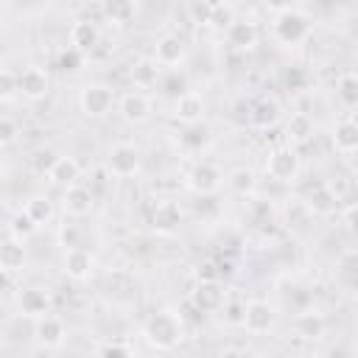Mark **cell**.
I'll use <instances>...</instances> for the list:
<instances>
[{"mask_svg": "<svg viewBox=\"0 0 358 358\" xmlns=\"http://www.w3.org/2000/svg\"><path fill=\"white\" fill-rule=\"evenodd\" d=\"M143 336L145 341L154 347V350H176L182 336H185V324H182V316L173 313V310H154L145 324H143Z\"/></svg>", "mask_w": 358, "mask_h": 358, "instance_id": "obj_1", "label": "cell"}, {"mask_svg": "<svg viewBox=\"0 0 358 358\" xmlns=\"http://www.w3.org/2000/svg\"><path fill=\"white\" fill-rule=\"evenodd\" d=\"M280 17L274 20V36L282 42V45H296V42H302L305 36H308V20L302 17V14H296L291 6H280V8H274Z\"/></svg>", "mask_w": 358, "mask_h": 358, "instance_id": "obj_2", "label": "cell"}, {"mask_svg": "<svg viewBox=\"0 0 358 358\" xmlns=\"http://www.w3.org/2000/svg\"><path fill=\"white\" fill-rule=\"evenodd\" d=\"M106 168L117 179H129L140 171V148L131 143H117L106 154Z\"/></svg>", "mask_w": 358, "mask_h": 358, "instance_id": "obj_3", "label": "cell"}, {"mask_svg": "<svg viewBox=\"0 0 358 358\" xmlns=\"http://www.w3.org/2000/svg\"><path fill=\"white\" fill-rule=\"evenodd\" d=\"M266 173L274 179V182H294L296 173H299V157L291 145H280L268 154L266 159Z\"/></svg>", "mask_w": 358, "mask_h": 358, "instance_id": "obj_4", "label": "cell"}, {"mask_svg": "<svg viewBox=\"0 0 358 358\" xmlns=\"http://www.w3.org/2000/svg\"><path fill=\"white\" fill-rule=\"evenodd\" d=\"M221 182H224V173H221L213 162H196V165L187 171V187H190L199 199L215 196L218 187H221Z\"/></svg>", "mask_w": 358, "mask_h": 358, "instance_id": "obj_5", "label": "cell"}, {"mask_svg": "<svg viewBox=\"0 0 358 358\" xmlns=\"http://www.w3.org/2000/svg\"><path fill=\"white\" fill-rule=\"evenodd\" d=\"M78 103H81V112L90 115V117H103L112 103H115V92L106 87V84H87L78 95Z\"/></svg>", "mask_w": 358, "mask_h": 358, "instance_id": "obj_6", "label": "cell"}, {"mask_svg": "<svg viewBox=\"0 0 358 358\" xmlns=\"http://www.w3.org/2000/svg\"><path fill=\"white\" fill-rule=\"evenodd\" d=\"M271 324H274V308L268 302H263V299L246 302V308H243V324L241 327H246L252 336H263V333L271 330Z\"/></svg>", "mask_w": 358, "mask_h": 358, "instance_id": "obj_7", "label": "cell"}, {"mask_svg": "<svg viewBox=\"0 0 358 358\" xmlns=\"http://www.w3.org/2000/svg\"><path fill=\"white\" fill-rule=\"evenodd\" d=\"M34 336H36V341H39L42 347L53 350V347H62V344H64V338H67V327H64V322H62L59 316L45 313V316L36 319V324H34Z\"/></svg>", "mask_w": 358, "mask_h": 358, "instance_id": "obj_8", "label": "cell"}, {"mask_svg": "<svg viewBox=\"0 0 358 358\" xmlns=\"http://www.w3.org/2000/svg\"><path fill=\"white\" fill-rule=\"evenodd\" d=\"M48 87H50V81H48V73L42 70V67H25L20 76H17V92H22L28 101H39V98H45L48 95Z\"/></svg>", "mask_w": 358, "mask_h": 358, "instance_id": "obj_9", "label": "cell"}, {"mask_svg": "<svg viewBox=\"0 0 358 358\" xmlns=\"http://www.w3.org/2000/svg\"><path fill=\"white\" fill-rule=\"evenodd\" d=\"M182 59H185V42L176 34H165V36L157 39L154 62L159 67H176V64H182Z\"/></svg>", "mask_w": 358, "mask_h": 358, "instance_id": "obj_10", "label": "cell"}, {"mask_svg": "<svg viewBox=\"0 0 358 358\" xmlns=\"http://www.w3.org/2000/svg\"><path fill=\"white\" fill-rule=\"evenodd\" d=\"M67 39H70V50L84 56V53H90L98 45V28L90 20H76L70 25V31H67Z\"/></svg>", "mask_w": 358, "mask_h": 358, "instance_id": "obj_11", "label": "cell"}, {"mask_svg": "<svg viewBox=\"0 0 358 358\" xmlns=\"http://www.w3.org/2000/svg\"><path fill=\"white\" fill-rule=\"evenodd\" d=\"M92 266H95V257L90 249L84 246H73V249H64V274L73 277V280H87L92 274Z\"/></svg>", "mask_w": 358, "mask_h": 358, "instance_id": "obj_12", "label": "cell"}, {"mask_svg": "<svg viewBox=\"0 0 358 358\" xmlns=\"http://www.w3.org/2000/svg\"><path fill=\"white\" fill-rule=\"evenodd\" d=\"M204 115V98L201 92H182L173 103V117L187 123V126H196Z\"/></svg>", "mask_w": 358, "mask_h": 358, "instance_id": "obj_13", "label": "cell"}, {"mask_svg": "<svg viewBox=\"0 0 358 358\" xmlns=\"http://www.w3.org/2000/svg\"><path fill=\"white\" fill-rule=\"evenodd\" d=\"M92 204H95V199H92V190L90 187H84L78 182L70 185V187H64V213L81 218V215H90Z\"/></svg>", "mask_w": 358, "mask_h": 358, "instance_id": "obj_14", "label": "cell"}, {"mask_svg": "<svg viewBox=\"0 0 358 358\" xmlns=\"http://www.w3.org/2000/svg\"><path fill=\"white\" fill-rule=\"evenodd\" d=\"M227 42L238 50H249L257 45V25L252 20H232L227 25Z\"/></svg>", "mask_w": 358, "mask_h": 358, "instance_id": "obj_15", "label": "cell"}, {"mask_svg": "<svg viewBox=\"0 0 358 358\" xmlns=\"http://www.w3.org/2000/svg\"><path fill=\"white\" fill-rule=\"evenodd\" d=\"M20 313L28 319H39L45 313H50V296L45 288H25L20 294Z\"/></svg>", "mask_w": 358, "mask_h": 358, "instance_id": "obj_16", "label": "cell"}, {"mask_svg": "<svg viewBox=\"0 0 358 358\" xmlns=\"http://www.w3.org/2000/svg\"><path fill=\"white\" fill-rule=\"evenodd\" d=\"M120 115L129 123H143L151 117V101L143 92H126L120 98Z\"/></svg>", "mask_w": 358, "mask_h": 358, "instance_id": "obj_17", "label": "cell"}, {"mask_svg": "<svg viewBox=\"0 0 358 358\" xmlns=\"http://www.w3.org/2000/svg\"><path fill=\"white\" fill-rule=\"evenodd\" d=\"M333 145L344 157H352L355 154V148H358V126H355L352 117H344V120L336 123V129H333Z\"/></svg>", "mask_w": 358, "mask_h": 358, "instance_id": "obj_18", "label": "cell"}, {"mask_svg": "<svg viewBox=\"0 0 358 358\" xmlns=\"http://www.w3.org/2000/svg\"><path fill=\"white\" fill-rule=\"evenodd\" d=\"M302 204L308 207V213H316V215H330V213H336V207H338V201H336V196L330 193L327 182L313 185V190L308 193V199H302Z\"/></svg>", "mask_w": 358, "mask_h": 358, "instance_id": "obj_19", "label": "cell"}, {"mask_svg": "<svg viewBox=\"0 0 358 358\" xmlns=\"http://www.w3.org/2000/svg\"><path fill=\"white\" fill-rule=\"evenodd\" d=\"M151 224H154V229L162 232V235L179 229V224H182V210H179V204H176V201H159V204L154 207Z\"/></svg>", "mask_w": 358, "mask_h": 358, "instance_id": "obj_20", "label": "cell"}, {"mask_svg": "<svg viewBox=\"0 0 358 358\" xmlns=\"http://www.w3.org/2000/svg\"><path fill=\"white\" fill-rule=\"evenodd\" d=\"M294 333L302 336V338H319L324 333V316L316 310V308H308V310H299L291 322Z\"/></svg>", "mask_w": 358, "mask_h": 358, "instance_id": "obj_21", "label": "cell"}, {"mask_svg": "<svg viewBox=\"0 0 358 358\" xmlns=\"http://www.w3.org/2000/svg\"><path fill=\"white\" fill-rule=\"evenodd\" d=\"M190 302H193L199 310H221V305H224L227 299H224V291H221L218 282H201V285L193 291Z\"/></svg>", "mask_w": 358, "mask_h": 358, "instance_id": "obj_22", "label": "cell"}, {"mask_svg": "<svg viewBox=\"0 0 358 358\" xmlns=\"http://www.w3.org/2000/svg\"><path fill=\"white\" fill-rule=\"evenodd\" d=\"M22 263H25V246H22V241H17V238L3 241L0 243V271L14 274V271L22 268Z\"/></svg>", "mask_w": 358, "mask_h": 358, "instance_id": "obj_23", "label": "cell"}, {"mask_svg": "<svg viewBox=\"0 0 358 358\" xmlns=\"http://www.w3.org/2000/svg\"><path fill=\"white\" fill-rule=\"evenodd\" d=\"M78 162L73 159V157H56V162H53V168L48 171V179L53 182V185H59V187H70V185H76V179H78Z\"/></svg>", "mask_w": 358, "mask_h": 358, "instance_id": "obj_24", "label": "cell"}, {"mask_svg": "<svg viewBox=\"0 0 358 358\" xmlns=\"http://www.w3.org/2000/svg\"><path fill=\"white\" fill-rule=\"evenodd\" d=\"M131 81L137 90H148L159 81V64L154 59H137L131 64Z\"/></svg>", "mask_w": 358, "mask_h": 358, "instance_id": "obj_25", "label": "cell"}, {"mask_svg": "<svg viewBox=\"0 0 358 358\" xmlns=\"http://www.w3.org/2000/svg\"><path fill=\"white\" fill-rule=\"evenodd\" d=\"M285 134H288L291 143H308L313 137V120H310V115L294 112L291 120H288V126H285Z\"/></svg>", "mask_w": 358, "mask_h": 358, "instance_id": "obj_26", "label": "cell"}, {"mask_svg": "<svg viewBox=\"0 0 358 358\" xmlns=\"http://www.w3.org/2000/svg\"><path fill=\"white\" fill-rule=\"evenodd\" d=\"M22 213L39 227V224H45V221L53 218V204H50L45 196H31V199L25 201V210H22Z\"/></svg>", "mask_w": 358, "mask_h": 358, "instance_id": "obj_27", "label": "cell"}, {"mask_svg": "<svg viewBox=\"0 0 358 358\" xmlns=\"http://www.w3.org/2000/svg\"><path fill=\"white\" fill-rule=\"evenodd\" d=\"M227 182H229L232 193H238V196H249V193H255V187H257V179H255V173H252L249 168H238V171H232Z\"/></svg>", "mask_w": 358, "mask_h": 358, "instance_id": "obj_28", "label": "cell"}, {"mask_svg": "<svg viewBox=\"0 0 358 358\" xmlns=\"http://www.w3.org/2000/svg\"><path fill=\"white\" fill-rule=\"evenodd\" d=\"M249 117H252L257 126H271V123L280 117V109H277L274 101H260V103H255V109H252Z\"/></svg>", "mask_w": 358, "mask_h": 358, "instance_id": "obj_29", "label": "cell"}, {"mask_svg": "<svg viewBox=\"0 0 358 358\" xmlns=\"http://www.w3.org/2000/svg\"><path fill=\"white\" fill-rule=\"evenodd\" d=\"M338 98L347 103V106H355L358 103V78L352 73H344L338 78Z\"/></svg>", "mask_w": 358, "mask_h": 358, "instance_id": "obj_30", "label": "cell"}, {"mask_svg": "<svg viewBox=\"0 0 358 358\" xmlns=\"http://www.w3.org/2000/svg\"><path fill=\"white\" fill-rule=\"evenodd\" d=\"M34 232H36V224H34L25 213H17V215L11 218V238H17V241H28Z\"/></svg>", "mask_w": 358, "mask_h": 358, "instance_id": "obj_31", "label": "cell"}, {"mask_svg": "<svg viewBox=\"0 0 358 358\" xmlns=\"http://www.w3.org/2000/svg\"><path fill=\"white\" fill-rule=\"evenodd\" d=\"M243 308H246V302H238V299L224 302V305H221V316H224V322L241 327V324H243Z\"/></svg>", "mask_w": 358, "mask_h": 358, "instance_id": "obj_32", "label": "cell"}, {"mask_svg": "<svg viewBox=\"0 0 358 358\" xmlns=\"http://www.w3.org/2000/svg\"><path fill=\"white\" fill-rule=\"evenodd\" d=\"M103 14L112 22H129V17L134 14V6L131 3H109V6H103Z\"/></svg>", "mask_w": 358, "mask_h": 358, "instance_id": "obj_33", "label": "cell"}, {"mask_svg": "<svg viewBox=\"0 0 358 358\" xmlns=\"http://www.w3.org/2000/svg\"><path fill=\"white\" fill-rule=\"evenodd\" d=\"M53 162H56V154L50 151V148H45V151H36L34 157H31V168H34V173H48L50 168H53Z\"/></svg>", "mask_w": 358, "mask_h": 358, "instance_id": "obj_34", "label": "cell"}, {"mask_svg": "<svg viewBox=\"0 0 358 358\" xmlns=\"http://www.w3.org/2000/svg\"><path fill=\"white\" fill-rule=\"evenodd\" d=\"M17 95V73L0 67V101H8Z\"/></svg>", "mask_w": 358, "mask_h": 358, "instance_id": "obj_35", "label": "cell"}, {"mask_svg": "<svg viewBox=\"0 0 358 358\" xmlns=\"http://www.w3.org/2000/svg\"><path fill=\"white\" fill-rule=\"evenodd\" d=\"M249 210H252V221H255V224H268V218H271V204H268V201L252 199Z\"/></svg>", "mask_w": 358, "mask_h": 358, "instance_id": "obj_36", "label": "cell"}, {"mask_svg": "<svg viewBox=\"0 0 358 358\" xmlns=\"http://www.w3.org/2000/svg\"><path fill=\"white\" fill-rule=\"evenodd\" d=\"M59 243H62L64 249L81 246V243H78V227H76V224H62V227H59Z\"/></svg>", "mask_w": 358, "mask_h": 358, "instance_id": "obj_37", "label": "cell"}, {"mask_svg": "<svg viewBox=\"0 0 358 358\" xmlns=\"http://www.w3.org/2000/svg\"><path fill=\"white\" fill-rule=\"evenodd\" d=\"M229 22H232V6H224V3H213L210 25H229Z\"/></svg>", "mask_w": 358, "mask_h": 358, "instance_id": "obj_38", "label": "cell"}, {"mask_svg": "<svg viewBox=\"0 0 358 358\" xmlns=\"http://www.w3.org/2000/svg\"><path fill=\"white\" fill-rule=\"evenodd\" d=\"M101 358H134V355H131V350L126 344L112 341V344H103L101 347Z\"/></svg>", "mask_w": 358, "mask_h": 358, "instance_id": "obj_39", "label": "cell"}, {"mask_svg": "<svg viewBox=\"0 0 358 358\" xmlns=\"http://www.w3.org/2000/svg\"><path fill=\"white\" fill-rule=\"evenodd\" d=\"M17 123L11 120V117H0V145H8V143H14L17 140Z\"/></svg>", "mask_w": 358, "mask_h": 358, "instance_id": "obj_40", "label": "cell"}, {"mask_svg": "<svg viewBox=\"0 0 358 358\" xmlns=\"http://www.w3.org/2000/svg\"><path fill=\"white\" fill-rule=\"evenodd\" d=\"M187 11L193 14L196 22H210V14H213V3H190Z\"/></svg>", "mask_w": 358, "mask_h": 358, "instance_id": "obj_41", "label": "cell"}, {"mask_svg": "<svg viewBox=\"0 0 358 358\" xmlns=\"http://www.w3.org/2000/svg\"><path fill=\"white\" fill-rule=\"evenodd\" d=\"M78 62H81V56L76 50H70V48L59 53V67L62 70H78Z\"/></svg>", "mask_w": 358, "mask_h": 358, "instance_id": "obj_42", "label": "cell"}, {"mask_svg": "<svg viewBox=\"0 0 358 358\" xmlns=\"http://www.w3.org/2000/svg\"><path fill=\"white\" fill-rule=\"evenodd\" d=\"M182 143H185V145H193V148H196V145H201V143H204V129L190 126V129H187V134H182Z\"/></svg>", "mask_w": 358, "mask_h": 358, "instance_id": "obj_43", "label": "cell"}, {"mask_svg": "<svg viewBox=\"0 0 358 358\" xmlns=\"http://www.w3.org/2000/svg\"><path fill=\"white\" fill-rule=\"evenodd\" d=\"M352 271H355V268H352V255H350V257L344 260V266H341V277H344L347 288H352V285H355V280H352Z\"/></svg>", "mask_w": 358, "mask_h": 358, "instance_id": "obj_44", "label": "cell"}, {"mask_svg": "<svg viewBox=\"0 0 358 358\" xmlns=\"http://www.w3.org/2000/svg\"><path fill=\"white\" fill-rule=\"evenodd\" d=\"M8 285H11L8 274H6V271H0V291H8Z\"/></svg>", "mask_w": 358, "mask_h": 358, "instance_id": "obj_45", "label": "cell"}, {"mask_svg": "<svg viewBox=\"0 0 358 358\" xmlns=\"http://www.w3.org/2000/svg\"><path fill=\"white\" fill-rule=\"evenodd\" d=\"M224 358H243V355H232V352H229V355H224Z\"/></svg>", "mask_w": 358, "mask_h": 358, "instance_id": "obj_46", "label": "cell"}]
</instances>
